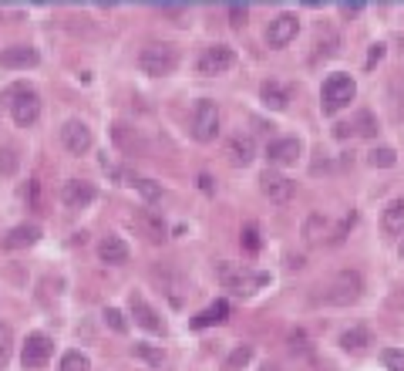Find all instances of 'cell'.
Here are the masks:
<instances>
[{
  "label": "cell",
  "mask_w": 404,
  "mask_h": 371,
  "mask_svg": "<svg viewBox=\"0 0 404 371\" xmlns=\"http://www.w3.org/2000/svg\"><path fill=\"white\" fill-rule=\"evenodd\" d=\"M189 129H192V138H196V142H212V138H216V132H219V108H216L212 98H199V102H196Z\"/></svg>",
  "instance_id": "obj_5"
},
{
  "label": "cell",
  "mask_w": 404,
  "mask_h": 371,
  "mask_svg": "<svg viewBox=\"0 0 404 371\" xmlns=\"http://www.w3.org/2000/svg\"><path fill=\"white\" fill-rule=\"evenodd\" d=\"M391 304H394V307H401V311H404V287H398V291L391 293Z\"/></svg>",
  "instance_id": "obj_42"
},
{
  "label": "cell",
  "mask_w": 404,
  "mask_h": 371,
  "mask_svg": "<svg viewBox=\"0 0 404 371\" xmlns=\"http://www.w3.org/2000/svg\"><path fill=\"white\" fill-rule=\"evenodd\" d=\"M250 358H252V347H236V351H232V354H229L226 358V368L229 371H239L243 368V365H250Z\"/></svg>",
  "instance_id": "obj_32"
},
{
  "label": "cell",
  "mask_w": 404,
  "mask_h": 371,
  "mask_svg": "<svg viewBox=\"0 0 404 371\" xmlns=\"http://www.w3.org/2000/svg\"><path fill=\"white\" fill-rule=\"evenodd\" d=\"M135 223L142 226V233H145L152 243H162V239L169 237V230H165V219H162V216H155L152 210H135Z\"/></svg>",
  "instance_id": "obj_19"
},
{
  "label": "cell",
  "mask_w": 404,
  "mask_h": 371,
  "mask_svg": "<svg viewBox=\"0 0 404 371\" xmlns=\"http://www.w3.org/2000/svg\"><path fill=\"white\" fill-rule=\"evenodd\" d=\"M111 135H115V142H118L125 152H149V142L142 138L138 129H131V125H115Z\"/></svg>",
  "instance_id": "obj_20"
},
{
  "label": "cell",
  "mask_w": 404,
  "mask_h": 371,
  "mask_svg": "<svg viewBox=\"0 0 404 371\" xmlns=\"http://www.w3.org/2000/svg\"><path fill=\"white\" fill-rule=\"evenodd\" d=\"M50 354H54V341H50L48 334H41V331L27 334L24 351H21V361H24V368H44Z\"/></svg>",
  "instance_id": "obj_7"
},
{
  "label": "cell",
  "mask_w": 404,
  "mask_h": 371,
  "mask_svg": "<svg viewBox=\"0 0 404 371\" xmlns=\"http://www.w3.org/2000/svg\"><path fill=\"white\" fill-rule=\"evenodd\" d=\"M300 138H273L270 145H266V159L273 162V165H293V162L300 159Z\"/></svg>",
  "instance_id": "obj_12"
},
{
  "label": "cell",
  "mask_w": 404,
  "mask_h": 371,
  "mask_svg": "<svg viewBox=\"0 0 404 371\" xmlns=\"http://www.w3.org/2000/svg\"><path fill=\"white\" fill-rule=\"evenodd\" d=\"M367 345H371V331L367 327H347L340 334V347L344 351H364Z\"/></svg>",
  "instance_id": "obj_23"
},
{
  "label": "cell",
  "mask_w": 404,
  "mask_h": 371,
  "mask_svg": "<svg viewBox=\"0 0 404 371\" xmlns=\"http://www.w3.org/2000/svg\"><path fill=\"white\" fill-rule=\"evenodd\" d=\"M37 239H41V226L21 223V226H14V230L3 237V250H27V246H34Z\"/></svg>",
  "instance_id": "obj_17"
},
{
  "label": "cell",
  "mask_w": 404,
  "mask_h": 371,
  "mask_svg": "<svg viewBox=\"0 0 404 371\" xmlns=\"http://www.w3.org/2000/svg\"><path fill=\"white\" fill-rule=\"evenodd\" d=\"M380 226H384V233H404V199H394V203L384 210Z\"/></svg>",
  "instance_id": "obj_22"
},
{
  "label": "cell",
  "mask_w": 404,
  "mask_h": 371,
  "mask_svg": "<svg viewBox=\"0 0 404 371\" xmlns=\"http://www.w3.org/2000/svg\"><path fill=\"white\" fill-rule=\"evenodd\" d=\"M401 260H404V239H401Z\"/></svg>",
  "instance_id": "obj_45"
},
{
  "label": "cell",
  "mask_w": 404,
  "mask_h": 371,
  "mask_svg": "<svg viewBox=\"0 0 404 371\" xmlns=\"http://www.w3.org/2000/svg\"><path fill=\"white\" fill-rule=\"evenodd\" d=\"M17 169H21V152H17L14 145H3V149H0V179L17 176Z\"/></svg>",
  "instance_id": "obj_25"
},
{
  "label": "cell",
  "mask_w": 404,
  "mask_h": 371,
  "mask_svg": "<svg viewBox=\"0 0 404 371\" xmlns=\"http://www.w3.org/2000/svg\"><path fill=\"white\" fill-rule=\"evenodd\" d=\"M297 30H300L297 14H277V17L270 21V27H266V44H270V48H286V44H293Z\"/></svg>",
  "instance_id": "obj_8"
},
{
  "label": "cell",
  "mask_w": 404,
  "mask_h": 371,
  "mask_svg": "<svg viewBox=\"0 0 404 371\" xmlns=\"http://www.w3.org/2000/svg\"><path fill=\"white\" fill-rule=\"evenodd\" d=\"M380 57H384V44H374V48H371V54H367V68H374Z\"/></svg>",
  "instance_id": "obj_40"
},
{
  "label": "cell",
  "mask_w": 404,
  "mask_h": 371,
  "mask_svg": "<svg viewBox=\"0 0 404 371\" xmlns=\"http://www.w3.org/2000/svg\"><path fill=\"white\" fill-rule=\"evenodd\" d=\"M357 125H360L357 132H364V135H374V132H378V125H374L371 111H360V115H357Z\"/></svg>",
  "instance_id": "obj_35"
},
{
  "label": "cell",
  "mask_w": 404,
  "mask_h": 371,
  "mask_svg": "<svg viewBox=\"0 0 404 371\" xmlns=\"http://www.w3.org/2000/svg\"><path fill=\"white\" fill-rule=\"evenodd\" d=\"M128 307H131V314H135V320L149 331V334H165V324H162V318L152 311L149 304L138 297V293H131V300H128Z\"/></svg>",
  "instance_id": "obj_14"
},
{
  "label": "cell",
  "mask_w": 404,
  "mask_h": 371,
  "mask_svg": "<svg viewBox=\"0 0 404 371\" xmlns=\"http://www.w3.org/2000/svg\"><path fill=\"white\" fill-rule=\"evenodd\" d=\"M354 95H357V84L351 75H330L320 88V105L324 111H340L344 105H351Z\"/></svg>",
  "instance_id": "obj_4"
},
{
  "label": "cell",
  "mask_w": 404,
  "mask_h": 371,
  "mask_svg": "<svg viewBox=\"0 0 404 371\" xmlns=\"http://www.w3.org/2000/svg\"><path fill=\"white\" fill-rule=\"evenodd\" d=\"M226 152H229V162H232V165H250V162L256 159V142H252L250 135H232Z\"/></svg>",
  "instance_id": "obj_18"
},
{
  "label": "cell",
  "mask_w": 404,
  "mask_h": 371,
  "mask_svg": "<svg viewBox=\"0 0 404 371\" xmlns=\"http://www.w3.org/2000/svg\"><path fill=\"white\" fill-rule=\"evenodd\" d=\"M246 14H250V7H246V3H229V21H232V27L246 24Z\"/></svg>",
  "instance_id": "obj_34"
},
{
  "label": "cell",
  "mask_w": 404,
  "mask_h": 371,
  "mask_svg": "<svg viewBox=\"0 0 404 371\" xmlns=\"http://www.w3.org/2000/svg\"><path fill=\"white\" fill-rule=\"evenodd\" d=\"M333 135H337V138H347V135H354V125H351V122H347V125H337V129H333Z\"/></svg>",
  "instance_id": "obj_41"
},
{
  "label": "cell",
  "mask_w": 404,
  "mask_h": 371,
  "mask_svg": "<svg viewBox=\"0 0 404 371\" xmlns=\"http://www.w3.org/2000/svg\"><path fill=\"white\" fill-rule=\"evenodd\" d=\"M380 361H384V368L387 371H404V351H398V347H384V351H380Z\"/></svg>",
  "instance_id": "obj_30"
},
{
  "label": "cell",
  "mask_w": 404,
  "mask_h": 371,
  "mask_svg": "<svg viewBox=\"0 0 404 371\" xmlns=\"http://www.w3.org/2000/svg\"><path fill=\"white\" fill-rule=\"evenodd\" d=\"M367 162H371L374 169H391V165L398 162V156H394V149H387V145H380V149H374V152L367 156Z\"/></svg>",
  "instance_id": "obj_28"
},
{
  "label": "cell",
  "mask_w": 404,
  "mask_h": 371,
  "mask_svg": "<svg viewBox=\"0 0 404 371\" xmlns=\"http://www.w3.org/2000/svg\"><path fill=\"white\" fill-rule=\"evenodd\" d=\"M360 293H364V280H360V273H354V270H340V273H333L327 284L313 293V300H317V304H330V307H351V304L360 300Z\"/></svg>",
  "instance_id": "obj_1"
},
{
  "label": "cell",
  "mask_w": 404,
  "mask_h": 371,
  "mask_svg": "<svg viewBox=\"0 0 404 371\" xmlns=\"http://www.w3.org/2000/svg\"><path fill=\"white\" fill-rule=\"evenodd\" d=\"M259 98H263V105L277 108V111H283V108L290 105V91L279 81H263L259 84Z\"/></svg>",
  "instance_id": "obj_21"
},
{
  "label": "cell",
  "mask_w": 404,
  "mask_h": 371,
  "mask_svg": "<svg viewBox=\"0 0 404 371\" xmlns=\"http://www.w3.org/2000/svg\"><path fill=\"white\" fill-rule=\"evenodd\" d=\"M135 354L145 358V361H152V365H162V361H165V354H162V351H152V347H135Z\"/></svg>",
  "instance_id": "obj_36"
},
{
  "label": "cell",
  "mask_w": 404,
  "mask_h": 371,
  "mask_svg": "<svg viewBox=\"0 0 404 371\" xmlns=\"http://www.w3.org/2000/svg\"><path fill=\"white\" fill-rule=\"evenodd\" d=\"M259 189H263V196H266L270 203H279V206L293 199V179H286L283 172H270V169H266V172L259 176Z\"/></svg>",
  "instance_id": "obj_10"
},
{
  "label": "cell",
  "mask_w": 404,
  "mask_h": 371,
  "mask_svg": "<svg viewBox=\"0 0 404 371\" xmlns=\"http://www.w3.org/2000/svg\"><path fill=\"white\" fill-rule=\"evenodd\" d=\"M199 186L205 192H212V176H199Z\"/></svg>",
  "instance_id": "obj_43"
},
{
  "label": "cell",
  "mask_w": 404,
  "mask_h": 371,
  "mask_svg": "<svg viewBox=\"0 0 404 371\" xmlns=\"http://www.w3.org/2000/svg\"><path fill=\"white\" fill-rule=\"evenodd\" d=\"M360 10H364L360 0H344V3H340V14H344V17H354V14H360Z\"/></svg>",
  "instance_id": "obj_39"
},
{
  "label": "cell",
  "mask_w": 404,
  "mask_h": 371,
  "mask_svg": "<svg viewBox=\"0 0 404 371\" xmlns=\"http://www.w3.org/2000/svg\"><path fill=\"white\" fill-rule=\"evenodd\" d=\"M243 246H246V250H256V246H259V230H256V226H246V230H243Z\"/></svg>",
  "instance_id": "obj_37"
},
{
  "label": "cell",
  "mask_w": 404,
  "mask_h": 371,
  "mask_svg": "<svg viewBox=\"0 0 404 371\" xmlns=\"http://www.w3.org/2000/svg\"><path fill=\"white\" fill-rule=\"evenodd\" d=\"M226 318H229V304L226 300H216V304H212V307H205L192 324H196V327H205V324H219V320H226Z\"/></svg>",
  "instance_id": "obj_26"
},
{
  "label": "cell",
  "mask_w": 404,
  "mask_h": 371,
  "mask_svg": "<svg viewBox=\"0 0 404 371\" xmlns=\"http://www.w3.org/2000/svg\"><path fill=\"white\" fill-rule=\"evenodd\" d=\"M104 324H108L115 334H125L128 331V320H125V314H122L118 307H108V311H104Z\"/></svg>",
  "instance_id": "obj_31"
},
{
  "label": "cell",
  "mask_w": 404,
  "mask_h": 371,
  "mask_svg": "<svg viewBox=\"0 0 404 371\" xmlns=\"http://www.w3.org/2000/svg\"><path fill=\"white\" fill-rule=\"evenodd\" d=\"M61 196H64V206H71V210H84V206H91V203H95L98 189L88 183V179H68Z\"/></svg>",
  "instance_id": "obj_11"
},
{
  "label": "cell",
  "mask_w": 404,
  "mask_h": 371,
  "mask_svg": "<svg viewBox=\"0 0 404 371\" xmlns=\"http://www.w3.org/2000/svg\"><path fill=\"white\" fill-rule=\"evenodd\" d=\"M138 68L145 75H152V78H165V75H172L178 68V51L172 44H162V41L145 44L142 54H138Z\"/></svg>",
  "instance_id": "obj_2"
},
{
  "label": "cell",
  "mask_w": 404,
  "mask_h": 371,
  "mask_svg": "<svg viewBox=\"0 0 404 371\" xmlns=\"http://www.w3.org/2000/svg\"><path fill=\"white\" fill-rule=\"evenodd\" d=\"M98 257L104 260V264L122 266V264H128L131 250H128V243H125L122 237H104V239L98 243Z\"/></svg>",
  "instance_id": "obj_16"
},
{
  "label": "cell",
  "mask_w": 404,
  "mask_h": 371,
  "mask_svg": "<svg viewBox=\"0 0 404 371\" xmlns=\"http://www.w3.org/2000/svg\"><path fill=\"white\" fill-rule=\"evenodd\" d=\"M91 142H95V135H91V129H88L81 118H68V122L61 125V145H64L71 156L88 152V149H91Z\"/></svg>",
  "instance_id": "obj_6"
},
{
  "label": "cell",
  "mask_w": 404,
  "mask_h": 371,
  "mask_svg": "<svg viewBox=\"0 0 404 371\" xmlns=\"http://www.w3.org/2000/svg\"><path fill=\"white\" fill-rule=\"evenodd\" d=\"M125 179H128V186H131V189H138V192H142V199H145V203H158V199H162V189H158V183H152L149 176H131V172H128Z\"/></svg>",
  "instance_id": "obj_24"
},
{
  "label": "cell",
  "mask_w": 404,
  "mask_h": 371,
  "mask_svg": "<svg viewBox=\"0 0 404 371\" xmlns=\"http://www.w3.org/2000/svg\"><path fill=\"white\" fill-rule=\"evenodd\" d=\"M10 351H14V327L10 324H0V365H7Z\"/></svg>",
  "instance_id": "obj_29"
},
{
  "label": "cell",
  "mask_w": 404,
  "mask_h": 371,
  "mask_svg": "<svg viewBox=\"0 0 404 371\" xmlns=\"http://www.w3.org/2000/svg\"><path fill=\"white\" fill-rule=\"evenodd\" d=\"M41 61V54L34 51L30 44H10L0 51V64L3 68H34Z\"/></svg>",
  "instance_id": "obj_13"
},
{
  "label": "cell",
  "mask_w": 404,
  "mask_h": 371,
  "mask_svg": "<svg viewBox=\"0 0 404 371\" xmlns=\"http://www.w3.org/2000/svg\"><path fill=\"white\" fill-rule=\"evenodd\" d=\"M7 105H10V118H14L17 125H24V129L41 118V98H37V91L27 88V84H14V88L7 91Z\"/></svg>",
  "instance_id": "obj_3"
},
{
  "label": "cell",
  "mask_w": 404,
  "mask_h": 371,
  "mask_svg": "<svg viewBox=\"0 0 404 371\" xmlns=\"http://www.w3.org/2000/svg\"><path fill=\"white\" fill-rule=\"evenodd\" d=\"M236 64V54L229 51L226 44H216V48H205V51L199 54V75H223V71H229Z\"/></svg>",
  "instance_id": "obj_9"
},
{
  "label": "cell",
  "mask_w": 404,
  "mask_h": 371,
  "mask_svg": "<svg viewBox=\"0 0 404 371\" xmlns=\"http://www.w3.org/2000/svg\"><path fill=\"white\" fill-rule=\"evenodd\" d=\"M223 277H226L229 291L232 293H256L263 284H270V273H229V270H223Z\"/></svg>",
  "instance_id": "obj_15"
},
{
  "label": "cell",
  "mask_w": 404,
  "mask_h": 371,
  "mask_svg": "<svg viewBox=\"0 0 404 371\" xmlns=\"http://www.w3.org/2000/svg\"><path fill=\"white\" fill-rule=\"evenodd\" d=\"M91 368V361H88V354H81V351H68L64 358H61V371H88Z\"/></svg>",
  "instance_id": "obj_27"
},
{
  "label": "cell",
  "mask_w": 404,
  "mask_h": 371,
  "mask_svg": "<svg viewBox=\"0 0 404 371\" xmlns=\"http://www.w3.org/2000/svg\"><path fill=\"white\" fill-rule=\"evenodd\" d=\"M259 371H279V368H277V365H263Z\"/></svg>",
  "instance_id": "obj_44"
},
{
  "label": "cell",
  "mask_w": 404,
  "mask_h": 371,
  "mask_svg": "<svg viewBox=\"0 0 404 371\" xmlns=\"http://www.w3.org/2000/svg\"><path fill=\"white\" fill-rule=\"evenodd\" d=\"M320 230H327V219H324V216H310L306 226H303V237L313 243V239H320Z\"/></svg>",
  "instance_id": "obj_33"
},
{
  "label": "cell",
  "mask_w": 404,
  "mask_h": 371,
  "mask_svg": "<svg viewBox=\"0 0 404 371\" xmlns=\"http://www.w3.org/2000/svg\"><path fill=\"white\" fill-rule=\"evenodd\" d=\"M155 10L169 14V17H178V14H185V3H155Z\"/></svg>",
  "instance_id": "obj_38"
}]
</instances>
